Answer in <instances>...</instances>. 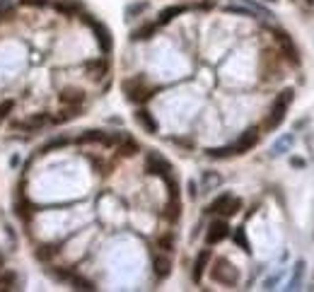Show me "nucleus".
<instances>
[{
    "mask_svg": "<svg viewBox=\"0 0 314 292\" xmlns=\"http://www.w3.org/2000/svg\"><path fill=\"white\" fill-rule=\"evenodd\" d=\"M143 7H145V5H136V7H131V10H128V15H136V12H141Z\"/></svg>",
    "mask_w": 314,
    "mask_h": 292,
    "instance_id": "nucleus-35",
    "label": "nucleus"
},
{
    "mask_svg": "<svg viewBox=\"0 0 314 292\" xmlns=\"http://www.w3.org/2000/svg\"><path fill=\"white\" fill-rule=\"evenodd\" d=\"M107 135L109 133H104V131H85L78 138V143H102V145H107Z\"/></svg>",
    "mask_w": 314,
    "mask_h": 292,
    "instance_id": "nucleus-14",
    "label": "nucleus"
},
{
    "mask_svg": "<svg viewBox=\"0 0 314 292\" xmlns=\"http://www.w3.org/2000/svg\"><path fill=\"white\" fill-rule=\"evenodd\" d=\"M12 111V102H0V121Z\"/></svg>",
    "mask_w": 314,
    "mask_h": 292,
    "instance_id": "nucleus-32",
    "label": "nucleus"
},
{
    "mask_svg": "<svg viewBox=\"0 0 314 292\" xmlns=\"http://www.w3.org/2000/svg\"><path fill=\"white\" fill-rule=\"evenodd\" d=\"M54 7H56V12H60L63 17H75V15L83 12V5L78 0H56Z\"/></svg>",
    "mask_w": 314,
    "mask_h": 292,
    "instance_id": "nucleus-9",
    "label": "nucleus"
},
{
    "mask_svg": "<svg viewBox=\"0 0 314 292\" xmlns=\"http://www.w3.org/2000/svg\"><path fill=\"white\" fill-rule=\"evenodd\" d=\"M83 20H85L87 25H89V27L94 29V36H97V41H99V49H102L104 53H107V51H112V34H109V29H107V27H104L102 22L92 20L89 15H85Z\"/></svg>",
    "mask_w": 314,
    "mask_h": 292,
    "instance_id": "nucleus-4",
    "label": "nucleus"
},
{
    "mask_svg": "<svg viewBox=\"0 0 314 292\" xmlns=\"http://www.w3.org/2000/svg\"><path fill=\"white\" fill-rule=\"evenodd\" d=\"M208 261H210V251H208V249L200 251L199 256H196V261H194V273H191L194 283H200V278H203V273H205V268H208Z\"/></svg>",
    "mask_w": 314,
    "mask_h": 292,
    "instance_id": "nucleus-10",
    "label": "nucleus"
},
{
    "mask_svg": "<svg viewBox=\"0 0 314 292\" xmlns=\"http://www.w3.org/2000/svg\"><path fill=\"white\" fill-rule=\"evenodd\" d=\"M234 241H237V244H239L244 251H249V241H247V237H244V230H242V227L234 232Z\"/></svg>",
    "mask_w": 314,
    "mask_h": 292,
    "instance_id": "nucleus-26",
    "label": "nucleus"
},
{
    "mask_svg": "<svg viewBox=\"0 0 314 292\" xmlns=\"http://www.w3.org/2000/svg\"><path fill=\"white\" fill-rule=\"evenodd\" d=\"M75 116H80V104H68V109H63L54 121L63 123V121H70V118H75Z\"/></svg>",
    "mask_w": 314,
    "mask_h": 292,
    "instance_id": "nucleus-18",
    "label": "nucleus"
},
{
    "mask_svg": "<svg viewBox=\"0 0 314 292\" xmlns=\"http://www.w3.org/2000/svg\"><path fill=\"white\" fill-rule=\"evenodd\" d=\"M152 265H155V273H157V278H167V275H170V270H171L170 259H165V256H155Z\"/></svg>",
    "mask_w": 314,
    "mask_h": 292,
    "instance_id": "nucleus-16",
    "label": "nucleus"
},
{
    "mask_svg": "<svg viewBox=\"0 0 314 292\" xmlns=\"http://www.w3.org/2000/svg\"><path fill=\"white\" fill-rule=\"evenodd\" d=\"M290 145H292V135H285V138H283L278 145L273 147V155H281V152H283L285 147H290Z\"/></svg>",
    "mask_w": 314,
    "mask_h": 292,
    "instance_id": "nucleus-27",
    "label": "nucleus"
},
{
    "mask_svg": "<svg viewBox=\"0 0 314 292\" xmlns=\"http://www.w3.org/2000/svg\"><path fill=\"white\" fill-rule=\"evenodd\" d=\"M70 283H73V288H75V290H87V292L94 290V283H92V280L78 278V275H73V278H70Z\"/></svg>",
    "mask_w": 314,
    "mask_h": 292,
    "instance_id": "nucleus-20",
    "label": "nucleus"
},
{
    "mask_svg": "<svg viewBox=\"0 0 314 292\" xmlns=\"http://www.w3.org/2000/svg\"><path fill=\"white\" fill-rule=\"evenodd\" d=\"M136 121L143 126L147 133H157V121H155V116H152L147 109H141V111L136 114Z\"/></svg>",
    "mask_w": 314,
    "mask_h": 292,
    "instance_id": "nucleus-11",
    "label": "nucleus"
},
{
    "mask_svg": "<svg viewBox=\"0 0 314 292\" xmlns=\"http://www.w3.org/2000/svg\"><path fill=\"white\" fill-rule=\"evenodd\" d=\"M271 2H276V0H271Z\"/></svg>",
    "mask_w": 314,
    "mask_h": 292,
    "instance_id": "nucleus-39",
    "label": "nucleus"
},
{
    "mask_svg": "<svg viewBox=\"0 0 314 292\" xmlns=\"http://www.w3.org/2000/svg\"><path fill=\"white\" fill-rule=\"evenodd\" d=\"M292 97H295V92L290 87L283 89V92L276 97L273 109H271V114L266 118V128H268V131H273V128H278V126L283 123V118H285V114H287V106L292 104Z\"/></svg>",
    "mask_w": 314,
    "mask_h": 292,
    "instance_id": "nucleus-1",
    "label": "nucleus"
},
{
    "mask_svg": "<svg viewBox=\"0 0 314 292\" xmlns=\"http://www.w3.org/2000/svg\"><path fill=\"white\" fill-rule=\"evenodd\" d=\"M160 249H162V251H171V249H174V237H171V234L160 237Z\"/></svg>",
    "mask_w": 314,
    "mask_h": 292,
    "instance_id": "nucleus-25",
    "label": "nucleus"
},
{
    "mask_svg": "<svg viewBox=\"0 0 314 292\" xmlns=\"http://www.w3.org/2000/svg\"><path fill=\"white\" fill-rule=\"evenodd\" d=\"M300 5H305V7H314V0H297Z\"/></svg>",
    "mask_w": 314,
    "mask_h": 292,
    "instance_id": "nucleus-36",
    "label": "nucleus"
},
{
    "mask_svg": "<svg viewBox=\"0 0 314 292\" xmlns=\"http://www.w3.org/2000/svg\"><path fill=\"white\" fill-rule=\"evenodd\" d=\"M257 143H258V128H249V131H244V133H242V138L237 140L234 152H237V155H244L247 150H252Z\"/></svg>",
    "mask_w": 314,
    "mask_h": 292,
    "instance_id": "nucleus-8",
    "label": "nucleus"
},
{
    "mask_svg": "<svg viewBox=\"0 0 314 292\" xmlns=\"http://www.w3.org/2000/svg\"><path fill=\"white\" fill-rule=\"evenodd\" d=\"M276 41L281 44V49H283L285 58H290L292 65H297V63H300V53H297V49H295V44H292L290 34H285V31H276Z\"/></svg>",
    "mask_w": 314,
    "mask_h": 292,
    "instance_id": "nucleus-7",
    "label": "nucleus"
},
{
    "mask_svg": "<svg viewBox=\"0 0 314 292\" xmlns=\"http://www.w3.org/2000/svg\"><path fill=\"white\" fill-rule=\"evenodd\" d=\"M118 150H121L123 157H133V155L138 152V143H136L133 138H126V135H123V140L118 143Z\"/></svg>",
    "mask_w": 314,
    "mask_h": 292,
    "instance_id": "nucleus-17",
    "label": "nucleus"
},
{
    "mask_svg": "<svg viewBox=\"0 0 314 292\" xmlns=\"http://www.w3.org/2000/svg\"><path fill=\"white\" fill-rule=\"evenodd\" d=\"M292 164H295V167H302V164H305V162H302V159H300V157H292Z\"/></svg>",
    "mask_w": 314,
    "mask_h": 292,
    "instance_id": "nucleus-37",
    "label": "nucleus"
},
{
    "mask_svg": "<svg viewBox=\"0 0 314 292\" xmlns=\"http://www.w3.org/2000/svg\"><path fill=\"white\" fill-rule=\"evenodd\" d=\"M186 12V5H171V7H165L162 12H160V25H167V22H171L174 17H179V15H184Z\"/></svg>",
    "mask_w": 314,
    "mask_h": 292,
    "instance_id": "nucleus-13",
    "label": "nucleus"
},
{
    "mask_svg": "<svg viewBox=\"0 0 314 292\" xmlns=\"http://www.w3.org/2000/svg\"><path fill=\"white\" fill-rule=\"evenodd\" d=\"M10 12H12L10 0H0V20H2V17H10Z\"/></svg>",
    "mask_w": 314,
    "mask_h": 292,
    "instance_id": "nucleus-29",
    "label": "nucleus"
},
{
    "mask_svg": "<svg viewBox=\"0 0 314 292\" xmlns=\"http://www.w3.org/2000/svg\"><path fill=\"white\" fill-rule=\"evenodd\" d=\"M229 237V225L223 222V220H215L210 227H208V234H205V241L208 244H220L223 239Z\"/></svg>",
    "mask_w": 314,
    "mask_h": 292,
    "instance_id": "nucleus-6",
    "label": "nucleus"
},
{
    "mask_svg": "<svg viewBox=\"0 0 314 292\" xmlns=\"http://www.w3.org/2000/svg\"><path fill=\"white\" fill-rule=\"evenodd\" d=\"M145 167H147L150 174H155V176H170V172H171V164L162 157V155H157V152H150V155H147Z\"/></svg>",
    "mask_w": 314,
    "mask_h": 292,
    "instance_id": "nucleus-5",
    "label": "nucleus"
},
{
    "mask_svg": "<svg viewBox=\"0 0 314 292\" xmlns=\"http://www.w3.org/2000/svg\"><path fill=\"white\" fill-rule=\"evenodd\" d=\"M68 145V138H58V140H51L49 145L41 147V152H49V150H54V147H65Z\"/></svg>",
    "mask_w": 314,
    "mask_h": 292,
    "instance_id": "nucleus-28",
    "label": "nucleus"
},
{
    "mask_svg": "<svg viewBox=\"0 0 314 292\" xmlns=\"http://www.w3.org/2000/svg\"><path fill=\"white\" fill-rule=\"evenodd\" d=\"M49 114H36V116H31L29 121L25 123H17V128H27V131H39V128H44V126H49Z\"/></svg>",
    "mask_w": 314,
    "mask_h": 292,
    "instance_id": "nucleus-12",
    "label": "nucleus"
},
{
    "mask_svg": "<svg viewBox=\"0 0 314 292\" xmlns=\"http://www.w3.org/2000/svg\"><path fill=\"white\" fill-rule=\"evenodd\" d=\"M20 2L27 7H46L49 5V0H20Z\"/></svg>",
    "mask_w": 314,
    "mask_h": 292,
    "instance_id": "nucleus-31",
    "label": "nucleus"
},
{
    "mask_svg": "<svg viewBox=\"0 0 314 292\" xmlns=\"http://www.w3.org/2000/svg\"><path fill=\"white\" fill-rule=\"evenodd\" d=\"M210 275H213L215 283H223V285H234L239 280V270L228 259H218L215 265H213V270H210Z\"/></svg>",
    "mask_w": 314,
    "mask_h": 292,
    "instance_id": "nucleus-2",
    "label": "nucleus"
},
{
    "mask_svg": "<svg viewBox=\"0 0 314 292\" xmlns=\"http://www.w3.org/2000/svg\"><path fill=\"white\" fill-rule=\"evenodd\" d=\"M208 155L210 157H229V155H237V152H234V145H232V147H213V150H208Z\"/></svg>",
    "mask_w": 314,
    "mask_h": 292,
    "instance_id": "nucleus-23",
    "label": "nucleus"
},
{
    "mask_svg": "<svg viewBox=\"0 0 314 292\" xmlns=\"http://www.w3.org/2000/svg\"><path fill=\"white\" fill-rule=\"evenodd\" d=\"M155 34V25H145L138 31H133V39H150Z\"/></svg>",
    "mask_w": 314,
    "mask_h": 292,
    "instance_id": "nucleus-24",
    "label": "nucleus"
},
{
    "mask_svg": "<svg viewBox=\"0 0 314 292\" xmlns=\"http://www.w3.org/2000/svg\"><path fill=\"white\" fill-rule=\"evenodd\" d=\"M239 208H242V201H239V198H234V196H229L228 205L223 208V212H220V215H225V217H232V215H237V212H239Z\"/></svg>",
    "mask_w": 314,
    "mask_h": 292,
    "instance_id": "nucleus-19",
    "label": "nucleus"
},
{
    "mask_svg": "<svg viewBox=\"0 0 314 292\" xmlns=\"http://www.w3.org/2000/svg\"><path fill=\"white\" fill-rule=\"evenodd\" d=\"M300 275H302V261L295 265V278H292V283H290V290H295V288H297V283H300Z\"/></svg>",
    "mask_w": 314,
    "mask_h": 292,
    "instance_id": "nucleus-30",
    "label": "nucleus"
},
{
    "mask_svg": "<svg viewBox=\"0 0 314 292\" xmlns=\"http://www.w3.org/2000/svg\"><path fill=\"white\" fill-rule=\"evenodd\" d=\"M218 181H220V179H218V176H215V174H208V176H205V181H203V188H210V186H218Z\"/></svg>",
    "mask_w": 314,
    "mask_h": 292,
    "instance_id": "nucleus-33",
    "label": "nucleus"
},
{
    "mask_svg": "<svg viewBox=\"0 0 314 292\" xmlns=\"http://www.w3.org/2000/svg\"><path fill=\"white\" fill-rule=\"evenodd\" d=\"M2 263H5V261H2V254H0V270H2Z\"/></svg>",
    "mask_w": 314,
    "mask_h": 292,
    "instance_id": "nucleus-38",
    "label": "nucleus"
},
{
    "mask_svg": "<svg viewBox=\"0 0 314 292\" xmlns=\"http://www.w3.org/2000/svg\"><path fill=\"white\" fill-rule=\"evenodd\" d=\"M12 283H15V275H12V273L0 275V285H12Z\"/></svg>",
    "mask_w": 314,
    "mask_h": 292,
    "instance_id": "nucleus-34",
    "label": "nucleus"
},
{
    "mask_svg": "<svg viewBox=\"0 0 314 292\" xmlns=\"http://www.w3.org/2000/svg\"><path fill=\"white\" fill-rule=\"evenodd\" d=\"M228 201H229V193H223L220 198H215L213 203L208 205V212H223V208L228 205Z\"/></svg>",
    "mask_w": 314,
    "mask_h": 292,
    "instance_id": "nucleus-21",
    "label": "nucleus"
},
{
    "mask_svg": "<svg viewBox=\"0 0 314 292\" xmlns=\"http://www.w3.org/2000/svg\"><path fill=\"white\" fill-rule=\"evenodd\" d=\"M123 92H126V97L131 99V102H143L150 97V89L145 87V80L138 75V78H133V80H126L123 82Z\"/></svg>",
    "mask_w": 314,
    "mask_h": 292,
    "instance_id": "nucleus-3",
    "label": "nucleus"
},
{
    "mask_svg": "<svg viewBox=\"0 0 314 292\" xmlns=\"http://www.w3.org/2000/svg\"><path fill=\"white\" fill-rule=\"evenodd\" d=\"M165 210H167V212H165V217H167V220H171V222H176V220H179V201H176V198H171V203L167 205Z\"/></svg>",
    "mask_w": 314,
    "mask_h": 292,
    "instance_id": "nucleus-22",
    "label": "nucleus"
},
{
    "mask_svg": "<svg viewBox=\"0 0 314 292\" xmlns=\"http://www.w3.org/2000/svg\"><path fill=\"white\" fill-rule=\"evenodd\" d=\"M83 99H85V92L83 89H63V94H60V102L63 104H83Z\"/></svg>",
    "mask_w": 314,
    "mask_h": 292,
    "instance_id": "nucleus-15",
    "label": "nucleus"
}]
</instances>
